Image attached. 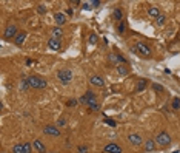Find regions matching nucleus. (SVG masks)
I'll use <instances>...</instances> for the list:
<instances>
[{"label":"nucleus","mask_w":180,"mask_h":153,"mask_svg":"<svg viewBox=\"0 0 180 153\" xmlns=\"http://www.w3.org/2000/svg\"><path fill=\"white\" fill-rule=\"evenodd\" d=\"M165 20H166V17H165L163 14H160V16L157 17V25H163V23H165Z\"/></svg>","instance_id":"obj_27"},{"label":"nucleus","mask_w":180,"mask_h":153,"mask_svg":"<svg viewBox=\"0 0 180 153\" xmlns=\"http://www.w3.org/2000/svg\"><path fill=\"white\" fill-rule=\"evenodd\" d=\"M152 88H154L156 91H163V87L159 85V84H154V85H152Z\"/></svg>","instance_id":"obj_29"},{"label":"nucleus","mask_w":180,"mask_h":153,"mask_svg":"<svg viewBox=\"0 0 180 153\" xmlns=\"http://www.w3.org/2000/svg\"><path fill=\"white\" fill-rule=\"evenodd\" d=\"M28 82H29L31 88H39V90L46 88V85H48L46 80H45L43 77H39V76H29L28 77Z\"/></svg>","instance_id":"obj_3"},{"label":"nucleus","mask_w":180,"mask_h":153,"mask_svg":"<svg viewBox=\"0 0 180 153\" xmlns=\"http://www.w3.org/2000/svg\"><path fill=\"white\" fill-rule=\"evenodd\" d=\"M43 131L45 134H51V136H60V130L57 127H54V125H46Z\"/></svg>","instance_id":"obj_8"},{"label":"nucleus","mask_w":180,"mask_h":153,"mask_svg":"<svg viewBox=\"0 0 180 153\" xmlns=\"http://www.w3.org/2000/svg\"><path fill=\"white\" fill-rule=\"evenodd\" d=\"M54 19H56L57 25H63V23L66 22V17H65V14H63V13H57L56 16H54Z\"/></svg>","instance_id":"obj_14"},{"label":"nucleus","mask_w":180,"mask_h":153,"mask_svg":"<svg viewBox=\"0 0 180 153\" xmlns=\"http://www.w3.org/2000/svg\"><path fill=\"white\" fill-rule=\"evenodd\" d=\"M37 10H39V13H40V14H45V13H46V8H45L43 5H39Z\"/></svg>","instance_id":"obj_32"},{"label":"nucleus","mask_w":180,"mask_h":153,"mask_svg":"<svg viewBox=\"0 0 180 153\" xmlns=\"http://www.w3.org/2000/svg\"><path fill=\"white\" fill-rule=\"evenodd\" d=\"M131 51L137 53V54H140L142 57H151V48L145 42H137L134 47H131Z\"/></svg>","instance_id":"obj_2"},{"label":"nucleus","mask_w":180,"mask_h":153,"mask_svg":"<svg viewBox=\"0 0 180 153\" xmlns=\"http://www.w3.org/2000/svg\"><path fill=\"white\" fill-rule=\"evenodd\" d=\"M125 28H126V26H125V23H123V22H120V23H119V26H117V31H119V33H125Z\"/></svg>","instance_id":"obj_28"},{"label":"nucleus","mask_w":180,"mask_h":153,"mask_svg":"<svg viewBox=\"0 0 180 153\" xmlns=\"http://www.w3.org/2000/svg\"><path fill=\"white\" fill-rule=\"evenodd\" d=\"M80 102H82L83 105H89L93 110H98V102H97V97L96 94L91 91V90H88L86 94L80 97Z\"/></svg>","instance_id":"obj_1"},{"label":"nucleus","mask_w":180,"mask_h":153,"mask_svg":"<svg viewBox=\"0 0 180 153\" xmlns=\"http://www.w3.org/2000/svg\"><path fill=\"white\" fill-rule=\"evenodd\" d=\"M25 40H26V33L23 31V33H19V34L15 36V39H14V43L17 45V47H20V45H22Z\"/></svg>","instance_id":"obj_12"},{"label":"nucleus","mask_w":180,"mask_h":153,"mask_svg":"<svg viewBox=\"0 0 180 153\" xmlns=\"http://www.w3.org/2000/svg\"><path fill=\"white\" fill-rule=\"evenodd\" d=\"M156 144H159V146H162V147H166V146L171 144V136L166 131H160L156 136Z\"/></svg>","instance_id":"obj_5"},{"label":"nucleus","mask_w":180,"mask_h":153,"mask_svg":"<svg viewBox=\"0 0 180 153\" xmlns=\"http://www.w3.org/2000/svg\"><path fill=\"white\" fill-rule=\"evenodd\" d=\"M51 34H52V37H54V39H60L62 36H63V30L57 26V28H54V30L51 31Z\"/></svg>","instance_id":"obj_17"},{"label":"nucleus","mask_w":180,"mask_h":153,"mask_svg":"<svg viewBox=\"0 0 180 153\" xmlns=\"http://www.w3.org/2000/svg\"><path fill=\"white\" fill-rule=\"evenodd\" d=\"M109 60L117 64V62H122V64H126V59L122 57V56H117V54H109Z\"/></svg>","instance_id":"obj_15"},{"label":"nucleus","mask_w":180,"mask_h":153,"mask_svg":"<svg viewBox=\"0 0 180 153\" xmlns=\"http://www.w3.org/2000/svg\"><path fill=\"white\" fill-rule=\"evenodd\" d=\"M105 122H106V124H109V125H112V127L115 125V122H114V121H111V119H105Z\"/></svg>","instance_id":"obj_34"},{"label":"nucleus","mask_w":180,"mask_h":153,"mask_svg":"<svg viewBox=\"0 0 180 153\" xmlns=\"http://www.w3.org/2000/svg\"><path fill=\"white\" fill-rule=\"evenodd\" d=\"M12 153H25L23 144H15V146L12 147Z\"/></svg>","instance_id":"obj_19"},{"label":"nucleus","mask_w":180,"mask_h":153,"mask_svg":"<svg viewBox=\"0 0 180 153\" xmlns=\"http://www.w3.org/2000/svg\"><path fill=\"white\" fill-rule=\"evenodd\" d=\"M57 125H59V127H62V125H65V119H59V121H57Z\"/></svg>","instance_id":"obj_33"},{"label":"nucleus","mask_w":180,"mask_h":153,"mask_svg":"<svg viewBox=\"0 0 180 153\" xmlns=\"http://www.w3.org/2000/svg\"><path fill=\"white\" fill-rule=\"evenodd\" d=\"M20 87H22L23 90H28V88H29V82H28V79H23L22 82H20Z\"/></svg>","instance_id":"obj_26"},{"label":"nucleus","mask_w":180,"mask_h":153,"mask_svg":"<svg viewBox=\"0 0 180 153\" xmlns=\"http://www.w3.org/2000/svg\"><path fill=\"white\" fill-rule=\"evenodd\" d=\"M76 105H77L76 99H69V101H68V107H76Z\"/></svg>","instance_id":"obj_30"},{"label":"nucleus","mask_w":180,"mask_h":153,"mask_svg":"<svg viewBox=\"0 0 180 153\" xmlns=\"http://www.w3.org/2000/svg\"><path fill=\"white\" fill-rule=\"evenodd\" d=\"M117 73L122 74V76H126V74H128V68H126V67L119 65V67H117Z\"/></svg>","instance_id":"obj_23"},{"label":"nucleus","mask_w":180,"mask_h":153,"mask_svg":"<svg viewBox=\"0 0 180 153\" xmlns=\"http://www.w3.org/2000/svg\"><path fill=\"white\" fill-rule=\"evenodd\" d=\"M48 47L51 48V50H60V47H62V43H60V39H54V37H51L49 40H48Z\"/></svg>","instance_id":"obj_10"},{"label":"nucleus","mask_w":180,"mask_h":153,"mask_svg":"<svg viewBox=\"0 0 180 153\" xmlns=\"http://www.w3.org/2000/svg\"><path fill=\"white\" fill-rule=\"evenodd\" d=\"M17 34H19V33H17V26L15 25H10V26H6V30L3 33V37L5 39H11V37H15Z\"/></svg>","instance_id":"obj_6"},{"label":"nucleus","mask_w":180,"mask_h":153,"mask_svg":"<svg viewBox=\"0 0 180 153\" xmlns=\"http://www.w3.org/2000/svg\"><path fill=\"white\" fill-rule=\"evenodd\" d=\"M91 5H93V6H98V5H100V2H98V0H94Z\"/></svg>","instance_id":"obj_36"},{"label":"nucleus","mask_w":180,"mask_h":153,"mask_svg":"<svg viewBox=\"0 0 180 153\" xmlns=\"http://www.w3.org/2000/svg\"><path fill=\"white\" fill-rule=\"evenodd\" d=\"M32 146H34V149L37 150L39 153H45V152H46V147H45V144H43L40 139H35V141L32 142Z\"/></svg>","instance_id":"obj_11"},{"label":"nucleus","mask_w":180,"mask_h":153,"mask_svg":"<svg viewBox=\"0 0 180 153\" xmlns=\"http://www.w3.org/2000/svg\"><path fill=\"white\" fill-rule=\"evenodd\" d=\"M105 152L106 153H122V147L111 142V144H108V146H105Z\"/></svg>","instance_id":"obj_7"},{"label":"nucleus","mask_w":180,"mask_h":153,"mask_svg":"<svg viewBox=\"0 0 180 153\" xmlns=\"http://www.w3.org/2000/svg\"><path fill=\"white\" fill-rule=\"evenodd\" d=\"M82 8H83V10H89L91 6H89V3H83V5H82Z\"/></svg>","instance_id":"obj_35"},{"label":"nucleus","mask_w":180,"mask_h":153,"mask_svg":"<svg viewBox=\"0 0 180 153\" xmlns=\"http://www.w3.org/2000/svg\"><path fill=\"white\" fill-rule=\"evenodd\" d=\"M57 77H59V80L63 85H68L71 80H73V71H71L69 68H63V70H60L57 73Z\"/></svg>","instance_id":"obj_4"},{"label":"nucleus","mask_w":180,"mask_h":153,"mask_svg":"<svg viewBox=\"0 0 180 153\" xmlns=\"http://www.w3.org/2000/svg\"><path fill=\"white\" fill-rule=\"evenodd\" d=\"M97 40H98V37H97V34H96V33L89 34V39H88L89 45H96V43H97Z\"/></svg>","instance_id":"obj_22"},{"label":"nucleus","mask_w":180,"mask_h":153,"mask_svg":"<svg viewBox=\"0 0 180 153\" xmlns=\"http://www.w3.org/2000/svg\"><path fill=\"white\" fill-rule=\"evenodd\" d=\"M91 84L96 85V87H103V85H105V80H103V77H100V76H93V77H91Z\"/></svg>","instance_id":"obj_13"},{"label":"nucleus","mask_w":180,"mask_h":153,"mask_svg":"<svg viewBox=\"0 0 180 153\" xmlns=\"http://www.w3.org/2000/svg\"><path fill=\"white\" fill-rule=\"evenodd\" d=\"M148 14H149L151 17H154V19H157V17L160 16V11H159V8L151 6V8H148Z\"/></svg>","instance_id":"obj_16"},{"label":"nucleus","mask_w":180,"mask_h":153,"mask_svg":"<svg viewBox=\"0 0 180 153\" xmlns=\"http://www.w3.org/2000/svg\"><path fill=\"white\" fill-rule=\"evenodd\" d=\"M23 147H25V153H32V147L29 142H23Z\"/></svg>","instance_id":"obj_25"},{"label":"nucleus","mask_w":180,"mask_h":153,"mask_svg":"<svg viewBox=\"0 0 180 153\" xmlns=\"http://www.w3.org/2000/svg\"><path fill=\"white\" fill-rule=\"evenodd\" d=\"M145 87H146V80L145 79H140L139 80V85H137V91H143Z\"/></svg>","instance_id":"obj_24"},{"label":"nucleus","mask_w":180,"mask_h":153,"mask_svg":"<svg viewBox=\"0 0 180 153\" xmlns=\"http://www.w3.org/2000/svg\"><path fill=\"white\" fill-rule=\"evenodd\" d=\"M79 153H88V147L80 146V147H79Z\"/></svg>","instance_id":"obj_31"},{"label":"nucleus","mask_w":180,"mask_h":153,"mask_svg":"<svg viewBox=\"0 0 180 153\" xmlns=\"http://www.w3.org/2000/svg\"><path fill=\"white\" fill-rule=\"evenodd\" d=\"M156 146H157L156 141H152V139H148V141L145 142V149H146L148 152H152V150L156 149Z\"/></svg>","instance_id":"obj_18"},{"label":"nucleus","mask_w":180,"mask_h":153,"mask_svg":"<svg viewBox=\"0 0 180 153\" xmlns=\"http://www.w3.org/2000/svg\"><path fill=\"white\" fill-rule=\"evenodd\" d=\"M171 107H173L174 110H180V99L179 97H174L173 102H171Z\"/></svg>","instance_id":"obj_21"},{"label":"nucleus","mask_w":180,"mask_h":153,"mask_svg":"<svg viewBox=\"0 0 180 153\" xmlns=\"http://www.w3.org/2000/svg\"><path fill=\"white\" fill-rule=\"evenodd\" d=\"M128 141L132 144V146H140V144L143 142V141H142V138H140V134H137V133L129 134V136H128Z\"/></svg>","instance_id":"obj_9"},{"label":"nucleus","mask_w":180,"mask_h":153,"mask_svg":"<svg viewBox=\"0 0 180 153\" xmlns=\"http://www.w3.org/2000/svg\"><path fill=\"white\" fill-rule=\"evenodd\" d=\"M122 17H123V13H122V10H114V19L115 20H119V22H122Z\"/></svg>","instance_id":"obj_20"}]
</instances>
